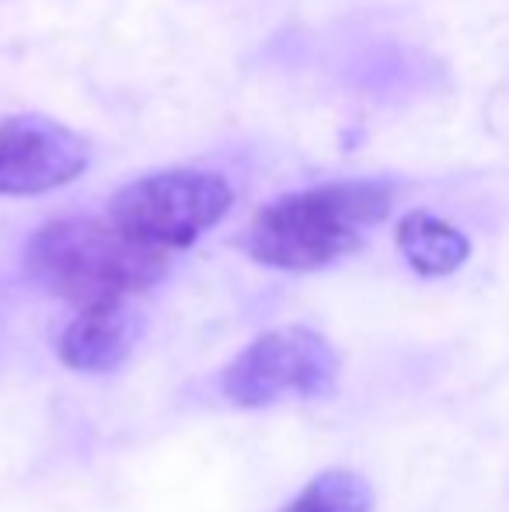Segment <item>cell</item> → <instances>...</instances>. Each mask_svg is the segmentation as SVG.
<instances>
[{"instance_id":"cell-1","label":"cell","mask_w":509,"mask_h":512,"mask_svg":"<svg viewBox=\"0 0 509 512\" xmlns=\"http://www.w3.org/2000/svg\"><path fill=\"white\" fill-rule=\"evenodd\" d=\"M391 203L394 189L374 178L311 185L258 209L245 251L269 269H321L360 248L367 230L391 213Z\"/></svg>"},{"instance_id":"cell-2","label":"cell","mask_w":509,"mask_h":512,"mask_svg":"<svg viewBox=\"0 0 509 512\" xmlns=\"http://www.w3.org/2000/svg\"><path fill=\"white\" fill-rule=\"evenodd\" d=\"M25 265L53 297L91 310L150 290L168 272V255L136 244L109 216H60L32 234Z\"/></svg>"},{"instance_id":"cell-3","label":"cell","mask_w":509,"mask_h":512,"mask_svg":"<svg viewBox=\"0 0 509 512\" xmlns=\"http://www.w3.org/2000/svg\"><path fill=\"white\" fill-rule=\"evenodd\" d=\"M234 206L227 178L199 168H171L116 192L109 220L150 251H182L217 227Z\"/></svg>"},{"instance_id":"cell-4","label":"cell","mask_w":509,"mask_h":512,"mask_svg":"<svg viewBox=\"0 0 509 512\" xmlns=\"http://www.w3.org/2000/svg\"><path fill=\"white\" fill-rule=\"evenodd\" d=\"M339 377L332 345L311 328H279L255 338L224 370V394L238 408L286 398H325Z\"/></svg>"},{"instance_id":"cell-5","label":"cell","mask_w":509,"mask_h":512,"mask_svg":"<svg viewBox=\"0 0 509 512\" xmlns=\"http://www.w3.org/2000/svg\"><path fill=\"white\" fill-rule=\"evenodd\" d=\"M88 140L46 115L0 122V196H42L88 171Z\"/></svg>"},{"instance_id":"cell-6","label":"cell","mask_w":509,"mask_h":512,"mask_svg":"<svg viewBox=\"0 0 509 512\" xmlns=\"http://www.w3.org/2000/svg\"><path fill=\"white\" fill-rule=\"evenodd\" d=\"M133 349V317L126 307H91L77 310L63 328L56 352L77 373H109Z\"/></svg>"},{"instance_id":"cell-7","label":"cell","mask_w":509,"mask_h":512,"mask_svg":"<svg viewBox=\"0 0 509 512\" xmlns=\"http://www.w3.org/2000/svg\"><path fill=\"white\" fill-rule=\"evenodd\" d=\"M398 248L419 276H450L471 255L468 237L426 209H415L398 223Z\"/></svg>"},{"instance_id":"cell-8","label":"cell","mask_w":509,"mask_h":512,"mask_svg":"<svg viewBox=\"0 0 509 512\" xmlns=\"http://www.w3.org/2000/svg\"><path fill=\"white\" fill-rule=\"evenodd\" d=\"M283 512H374V492L353 471H325Z\"/></svg>"}]
</instances>
